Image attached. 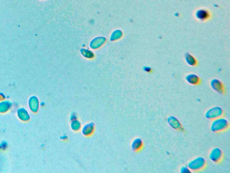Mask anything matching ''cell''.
Segmentation results:
<instances>
[{
  "instance_id": "obj_1",
  "label": "cell",
  "mask_w": 230,
  "mask_h": 173,
  "mask_svg": "<svg viewBox=\"0 0 230 173\" xmlns=\"http://www.w3.org/2000/svg\"><path fill=\"white\" fill-rule=\"evenodd\" d=\"M229 127V123L226 118L219 117L213 120L210 125V130L213 133L222 132Z\"/></svg>"
},
{
  "instance_id": "obj_2",
  "label": "cell",
  "mask_w": 230,
  "mask_h": 173,
  "mask_svg": "<svg viewBox=\"0 0 230 173\" xmlns=\"http://www.w3.org/2000/svg\"><path fill=\"white\" fill-rule=\"evenodd\" d=\"M206 161L202 156H198L188 162L187 166L192 171H199L206 167Z\"/></svg>"
},
{
  "instance_id": "obj_3",
  "label": "cell",
  "mask_w": 230,
  "mask_h": 173,
  "mask_svg": "<svg viewBox=\"0 0 230 173\" xmlns=\"http://www.w3.org/2000/svg\"><path fill=\"white\" fill-rule=\"evenodd\" d=\"M224 114L223 109L219 106H214L209 109L205 114V117L209 120H213L222 117Z\"/></svg>"
},
{
  "instance_id": "obj_4",
  "label": "cell",
  "mask_w": 230,
  "mask_h": 173,
  "mask_svg": "<svg viewBox=\"0 0 230 173\" xmlns=\"http://www.w3.org/2000/svg\"><path fill=\"white\" fill-rule=\"evenodd\" d=\"M223 152L219 148H214L211 150L209 154L210 159L215 163H219L223 159Z\"/></svg>"
},
{
  "instance_id": "obj_5",
  "label": "cell",
  "mask_w": 230,
  "mask_h": 173,
  "mask_svg": "<svg viewBox=\"0 0 230 173\" xmlns=\"http://www.w3.org/2000/svg\"><path fill=\"white\" fill-rule=\"evenodd\" d=\"M167 121L170 127L172 128L173 129L182 132H184V131L182 124L178 120V118H176L175 116L173 115L169 116L167 119Z\"/></svg>"
},
{
  "instance_id": "obj_6",
  "label": "cell",
  "mask_w": 230,
  "mask_h": 173,
  "mask_svg": "<svg viewBox=\"0 0 230 173\" xmlns=\"http://www.w3.org/2000/svg\"><path fill=\"white\" fill-rule=\"evenodd\" d=\"M210 85L211 88L217 93L220 94L225 93V87L220 80L213 79L210 82Z\"/></svg>"
},
{
  "instance_id": "obj_7",
  "label": "cell",
  "mask_w": 230,
  "mask_h": 173,
  "mask_svg": "<svg viewBox=\"0 0 230 173\" xmlns=\"http://www.w3.org/2000/svg\"><path fill=\"white\" fill-rule=\"evenodd\" d=\"M195 19L199 21H207L211 18V14L208 10L204 9L198 10L195 14Z\"/></svg>"
},
{
  "instance_id": "obj_8",
  "label": "cell",
  "mask_w": 230,
  "mask_h": 173,
  "mask_svg": "<svg viewBox=\"0 0 230 173\" xmlns=\"http://www.w3.org/2000/svg\"><path fill=\"white\" fill-rule=\"evenodd\" d=\"M185 80L189 84L191 85H197L201 83V79L195 74H189L187 75Z\"/></svg>"
},
{
  "instance_id": "obj_9",
  "label": "cell",
  "mask_w": 230,
  "mask_h": 173,
  "mask_svg": "<svg viewBox=\"0 0 230 173\" xmlns=\"http://www.w3.org/2000/svg\"><path fill=\"white\" fill-rule=\"evenodd\" d=\"M131 148L133 151L138 152L142 149L143 146V143L142 139L139 137L135 138L132 141L131 144Z\"/></svg>"
},
{
  "instance_id": "obj_10",
  "label": "cell",
  "mask_w": 230,
  "mask_h": 173,
  "mask_svg": "<svg viewBox=\"0 0 230 173\" xmlns=\"http://www.w3.org/2000/svg\"><path fill=\"white\" fill-rule=\"evenodd\" d=\"M95 130V125L93 123H88L84 126L82 128V133L85 136H89L92 134Z\"/></svg>"
},
{
  "instance_id": "obj_11",
  "label": "cell",
  "mask_w": 230,
  "mask_h": 173,
  "mask_svg": "<svg viewBox=\"0 0 230 173\" xmlns=\"http://www.w3.org/2000/svg\"><path fill=\"white\" fill-rule=\"evenodd\" d=\"M184 58L186 62L190 66H195L198 64V61L196 58L189 53H186Z\"/></svg>"
},
{
  "instance_id": "obj_12",
  "label": "cell",
  "mask_w": 230,
  "mask_h": 173,
  "mask_svg": "<svg viewBox=\"0 0 230 173\" xmlns=\"http://www.w3.org/2000/svg\"><path fill=\"white\" fill-rule=\"evenodd\" d=\"M81 124L76 119L73 120L71 124V127L72 129L73 130L75 131H79L81 128Z\"/></svg>"
},
{
  "instance_id": "obj_13",
  "label": "cell",
  "mask_w": 230,
  "mask_h": 173,
  "mask_svg": "<svg viewBox=\"0 0 230 173\" xmlns=\"http://www.w3.org/2000/svg\"><path fill=\"white\" fill-rule=\"evenodd\" d=\"M180 172L181 173H189L191 172V171L190 170L187 166H183L180 169Z\"/></svg>"
},
{
  "instance_id": "obj_14",
  "label": "cell",
  "mask_w": 230,
  "mask_h": 173,
  "mask_svg": "<svg viewBox=\"0 0 230 173\" xmlns=\"http://www.w3.org/2000/svg\"><path fill=\"white\" fill-rule=\"evenodd\" d=\"M143 70L144 71L147 73H151L152 71V69L151 67L148 66H144L143 68Z\"/></svg>"
}]
</instances>
